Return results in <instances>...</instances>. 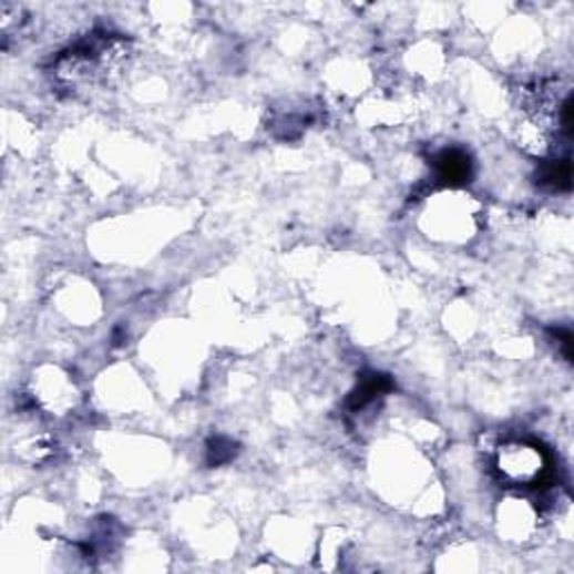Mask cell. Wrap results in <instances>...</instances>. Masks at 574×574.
I'll list each match as a JSON object with an SVG mask.
<instances>
[{"label": "cell", "mask_w": 574, "mask_h": 574, "mask_svg": "<svg viewBox=\"0 0 574 574\" xmlns=\"http://www.w3.org/2000/svg\"><path fill=\"white\" fill-rule=\"evenodd\" d=\"M499 469L512 483L530 485L536 478L545 473L541 451L525 442H512L508 447H501L499 453Z\"/></svg>", "instance_id": "6da1fadb"}]
</instances>
